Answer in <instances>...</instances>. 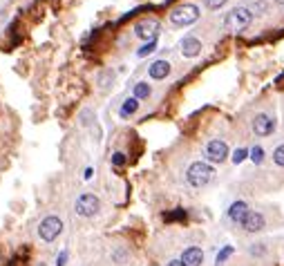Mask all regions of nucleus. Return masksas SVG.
I'll use <instances>...</instances> for the list:
<instances>
[{
  "mask_svg": "<svg viewBox=\"0 0 284 266\" xmlns=\"http://www.w3.org/2000/svg\"><path fill=\"white\" fill-rule=\"evenodd\" d=\"M166 266H184V262L182 260H170Z\"/></svg>",
  "mask_w": 284,
  "mask_h": 266,
  "instance_id": "obj_25",
  "label": "nucleus"
},
{
  "mask_svg": "<svg viewBox=\"0 0 284 266\" xmlns=\"http://www.w3.org/2000/svg\"><path fill=\"white\" fill-rule=\"evenodd\" d=\"M242 228L246 230V233H257V230H262L264 228V217L260 215V213H248L246 215V220L242 222Z\"/></svg>",
  "mask_w": 284,
  "mask_h": 266,
  "instance_id": "obj_11",
  "label": "nucleus"
},
{
  "mask_svg": "<svg viewBox=\"0 0 284 266\" xmlns=\"http://www.w3.org/2000/svg\"><path fill=\"white\" fill-rule=\"evenodd\" d=\"M67 264V251H61L58 260H56V266H65Z\"/></svg>",
  "mask_w": 284,
  "mask_h": 266,
  "instance_id": "obj_24",
  "label": "nucleus"
},
{
  "mask_svg": "<svg viewBox=\"0 0 284 266\" xmlns=\"http://www.w3.org/2000/svg\"><path fill=\"white\" fill-rule=\"evenodd\" d=\"M206 159H210L213 164H222V161H226V157H229V145H226V141L222 139H213L206 143V150H204Z\"/></svg>",
  "mask_w": 284,
  "mask_h": 266,
  "instance_id": "obj_6",
  "label": "nucleus"
},
{
  "mask_svg": "<svg viewBox=\"0 0 284 266\" xmlns=\"http://www.w3.org/2000/svg\"><path fill=\"white\" fill-rule=\"evenodd\" d=\"M157 32H159V23L157 20H152V18H145V20H141V23H137L135 25V36H139V38H143V41H154V36H157Z\"/></svg>",
  "mask_w": 284,
  "mask_h": 266,
  "instance_id": "obj_7",
  "label": "nucleus"
},
{
  "mask_svg": "<svg viewBox=\"0 0 284 266\" xmlns=\"http://www.w3.org/2000/svg\"><path fill=\"white\" fill-rule=\"evenodd\" d=\"M179 260L184 262V266H201V262H204V251L197 248V246H190L182 253Z\"/></svg>",
  "mask_w": 284,
  "mask_h": 266,
  "instance_id": "obj_10",
  "label": "nucleus"
},
{
  "mask_svg": "<svg viewBox=\"0 0 284 266\" xmlns=\"http://www.w3.org/2000/svg\"><path fill=\"white\" fill-rule=\"evenodd\" d=\"M150 94H152V88H150L145 81H139V83H135V98H148Z\"/></svg>",
  "mask_w": 284,
  "mask_h": 266,
  "instance_id": "obj_15",
  "label": "nucleus"
},
{
  "mask_svg": "<svg viewBox=\"0 0 284 266\" xmlns=\"http://www.w3.org/2000/svg\"><path fill=\"white\" fill-rule=\"evenodd\" d=\"M61 233H63V222L56 215L45 217L41 222V226H38V235H41L43 242H54V239H58Z\"/></svg>",
  "mask_w": 284,
  "mask_h": 266,
  "instance_id": "obj_4",
  "label": "nucleus"
},
{
  "mask_svg": "<svg viewBox=\"0 0 284 266\" xmlns=\"http://www.w3.org/2000/svg\"><path fill=\"white\" fill-rule=\"evenodd\" d=\"M154 49H157V43L150 41V43H145L139 51H137V56H145V54H150V51H154Z\"/></svg>",
  "mask_w": 284,
  "mask_h": 266,
  "instance_id": "obj_20",
  "label": "nucleus"
},
{
  "mask_svg": "<svg viewBox=\"0 0 284 266\" xmlns=\"http://www.w3.org/2000/svg\"><path fill=\"white\" fill-rule=\"evenodd\" d=\"M126 164V154L123 152H114L112 154V166H123Z\"/></svg>",
  "mask_w": 284,
  "mask_h": 266,
  "instance_id": "obj_21",
  "label": "nucleus"
},
{
  "mask_svg": "<svg viewBox=\"0 0 284 266\" xmlns=\"http://www.w3.org/2000/svg\"><path fill=\"white\" fill-rule=\"evenodd\" d=\"M231 255H233V246H224L222 251H219V255H217V266H222Z\"/></svg>",
  "mask_w": 284,
  "mask_h": 266,
  "instance_id": "obj_16",
  "label": "nucleus"
},
{
  "mask_svg": "<svg viewBox=\"0 0 284 266\" xmlns=\"http://www.w3.org/2000/svg\"><path fill=\"white\" fill-rule=\"evenodd\" d=\"M248 154H251V152H248L246 148H239V150H235V152H233V164H242V161L248 157Z\"/></svg>",
  "mask_w": 284,
  "mask_h": 266,
  "instance_id": "obj_19",
  "label": "nucleus"
},
{
  "mask_svg": "<svg viewBox=\"0 0 284 266\" xmlns=\"http://www.w3.org/2000/svg\"><path fill=\"white\" fill-rule=\"evenodd\" d=\"M275 130V119H271L269 114H257L253 119V132L257 136H269Z\"/></svg>",
  "mask_w": 284,
  "mask_h": 266,
  "instance_id": "obj_8",
  "label": "nucleus"
},
{
  "mask_svg": "<svg viewBox=\"0 0 284 266\" xmlns=\"http://www.w3.org/2000/svg\"><path fill=\"white\" fill-rule=\"evenodd\" d=\"M273 161H275L278 166H282V168H284V143L275 148V152H273Z\"/></svg>",
  "mask_w": 284,
  "mask_h": 266,
  "instance_id": "obj_18",
  "label": "nucleus"
},
{
  "mask_svg": "<svg viewBox=\"0 0 284 266\" xmlns=\"http://www.w3.org/2000/svg\"><path fill=\"white\" fill-rule=\"evenodd\" d=\"M275 2H280V5H284V0H275Z\"/></svg>",
  "mask_w": 284,
  "mask_h": 266,
  "instance_id": "obj_26",
  "label": "nucleus"
},
{
  "mask_svg": "<svg viewBox=\"0 0 284 266\" xmlns=\"http://www.w3.org/2000/svg\"><path fill=\"white\" fill-rule=\"evenodd\" d=\"M224 2H226V0H204V5L208 7V9H219Z\"/></svg>",
  "mask_w": 284,
  "mask_h": 266,
  "instance_id": "obj_22",
  "label": "nucleus"
},
{
  "mask_svg": "<svg viewBox=\"0 0 284 266\" xmlns=\"http://www.w3.org/2000/svg\"><path fill=\"white\" fill-rule=\"evenodd\" d=\"M251 7H253V9H260V14H264V11H266V2H264V0H251Z\"/></svg>",
  "mask_w": 284,
  "mask_h": 266,
  "instance_id": "obj_23",
  "label": "nucleus"
},
{
  "mask_svg": "<svg viewBox=\"0 0 284 266\" xmlns=\"http://www.w3.org/2000/svg\"><path fill=\"white\" fill-rule=\"evenodd\" d=\"M98 208H101V201H98V197L92 195V192L81 195L74 204L76 215H81V217H94L98 213Z\"/></svg>",
  "mask_w": 284,
  "mask_h": 266,
  "instance_id": "obj_5",
  "label": "nucleus"
},
{
  "mask_svg": "<svg viewBox=\"0 0 284 266\" xmlns=\"http://www.w3.org/2000/svg\"><path fill=\"white\" fill-rule=\"evenodd\" d=\"M248 157L253 159V164H262V159H264V150L260 148V145H255V148L251 150V154Z\"/></svg>",
  "mask_w": 284,
  "mask_h": 266,
  "instance_id": "obj_17",
  "label": "nucleus"
},
{
  "mask_svg": "<svg viewBox=\"0 0 284 266\" xmlns=\"http://www.w3.org/2000/svg\"><path fill=\"white\" fill-rule=\"evenodd\" d=\"M137 110H139V98L130 96V98H126V101H123L121 110H119V117H121V119H128V117H132Z\"/></svg>",
  "mask_w": 284,
  "mask_h": 266,
  "instance_id": "obj_14",
  "label": "nucleus"
},
{
  "mask_svg": "<svg viewBox=\"0 0 284 266\" xmlns=\"http://www.w3.org/2000/svg\"><path fill=\"white\" fill-rule=\"evenodd\" d=\"M197 18H199V7L197 5H179L170 11V23L177 25V27L192 25Z\"/></svg>",
  "mask_w": 284,
  "mask_h": 266,
  "instance_id": "obj_3",
  "label": "nucleus"
},
{
  "mask_svg": "<svg viewBox=\"0 0 284 266\" xmlns=\"http://www.w3.org/2000/svg\"><path fill=\"white\" fill-rule=\"evenodd\" d=\"M253 20V11L248 7H235L231 9L229 14L224 16V27L229 29V32H242L251 25Z\"/></svg>",
  "mask_w": 284,
  "mask_h": 266,
  "instance_id": "obj_1",
  "label": "nucleus"
},
{
  "mask_svg": "<svg viewBox=\"0 0 284 266\" xmlns=\"http://www.w3.org/2000/svg\"><path fill=\"white\" fill-rule=\"evenodd\" d=\"M215 170L210 168L208 164H204V161H195V164L188 166L186 170V181L190 183L192 188H204L206 183L213 179Z\"/></svg>",
  "mask_w": 284,
  "mask_h": 266,
  "instance_id": "obj_2",
  "label": "nucleus"
},
{
  "mask_svg": "<svg viewBox=\"0 0 284 266\" xmlns=\"http://www.w3.org/2000/svg\"><path fill=\"white\" fill-rule=\"evenodd\" d=\"M199 51H201V43L197 41V38L188 36V38H184V41H182V54H184L186 58L199 56Z\"/></svg>",
  "mask_w": 284,
  "mask_h": 266,
  "instance_id": "obj_13",
  "label": "nucleus"
},
{
  "mask_svg": "<svg viewBox=\"0 0 284 266\" xmlns=\"http://www.w3.org/2000/svg\"><path fill=\"white\" fill-rule=\"evenodd\" d=\"M148 74H150V79H154V81H163L168 74H170V63L168 61H154L152 65L148 67Z\"/></svg>",
  "mask_w": 284,
  "mask_h": 266,
  "instance_id": "obj_12",
  "label": "nucleus"
},
{
  "mask_svg": "<svg viewBox=\"0 0 284 266\" xmlns=\"http://www.w3.org/2000/svg\"><path fill=\"white\" fill-rule=\"evenodd\" d=\"M248 213H251V210H248L246 201H235V204L229 208V220L233 222V224H239V226H242V222L246 220Z\"/></svg>",
  "mask_w": 284,
  "mask_h": 266,
  "instance_id": "obj_9",
  "label": "nucleus"
}]
</instances>
